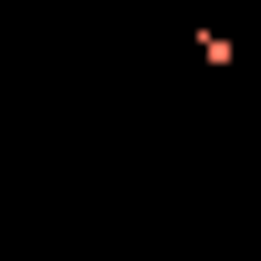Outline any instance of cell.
I'll list each match as a JSON object with an SVG mask.
<instances>
[{
  "label": "cell",
  "instance_id": "cell-1",
  "mask_svg": "<svg viewBox=\"0 0 261 261\" xmlns=\"http://www.w3.org/2000/svg\"><path fill=\"white\" fill-rule=\"evenodd\" d=\"M230 261H261V251H230Z\"/></svg>",
  "mask_w": 261,
  "mask_h": 261
}]
</instances>
